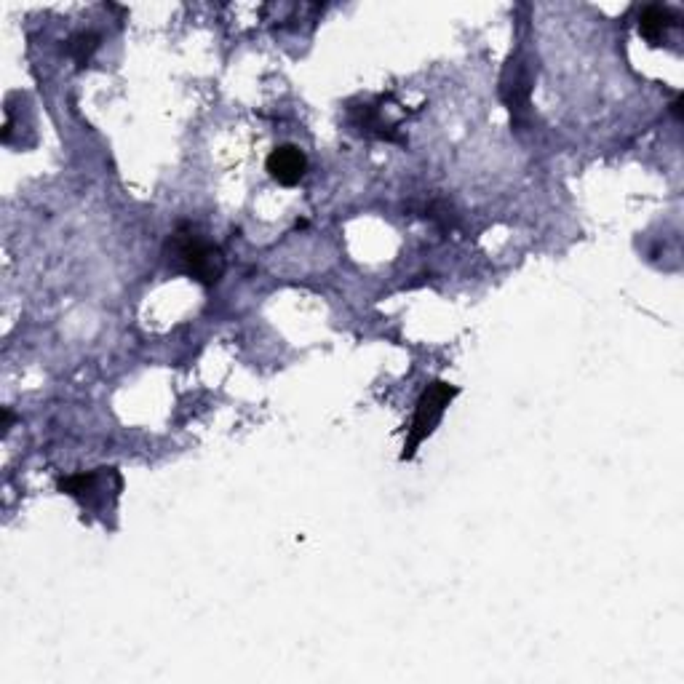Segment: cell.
Here are the masks:
<instances>
[{"label": "cell", "mask_w": 684, "mask_h": 684, "mask_svg": "<svg viewBox=\"0 0 684 684\" xmlns=\"http://www.w3.org/2000/svg\"><path fill=\"white\" fill-rule=\"evenodd\" d=\"M676 25H679V17L671 9H666V6H647L639 14V33L652 46H658L668 35V30H674Z\"/></svg>", "instance_id": "cell-4"}, {"label": "cell", "mask_w": 684, "mask_h": 684, "mask_svg": "<svg viewBox=\"0 0 684 684\" xmlns=\"http://www.w3.org/2000/svg\"><path fill=\"white\" fill-rule=\"evenodd\" d=\"M457 393L460 391H457L455 385L444 383V380H433L431 385H425V391L417 399L415 417H412V425H409V439L404 444L401 460H412L417 455L420 444L428 436H433V431L439 428L441 417H444V412H447V407L452 404Z\"/></svg>", "instance_id": "cell-2"}, {"label": "cell", "mask_w": 684, "mask_h": 684, "mask_svg": "<svg viewBox=\"0 0 684 684\" xmlns=\"http://www.w3.org/2000/svg\"><path fill=\"white\" fill-rule=\"evenodd\" d=\"M169 262H174L185 276L196 278L198 284L214 286L220 284L225 273V257L220 246L209 244L201 233L193 228L174 230L166 241Z\"/></svg>", "instance_id": "cell-1"}, {"label": "cell", "mask_w": 684, "mask_h": 684, "mask_svg": "<svg viewBox=\"0 0 684 684\" xmlns=\"http://www.w3.org/2000/svg\"><path fill=\"white\" fill-rule=\"evenodd\" d=\"M0 415H3V433H9L11 423H14V415H11V409L6 407L3 412H0Z\"/></svg>", "instance_id": "cell-6"}, {"label": "cell", "mask_w": 684, "mask_h": 684, "mask_svg": "<svg viewBox=\"0 0 684 684\" xmlns=\"http://www.w3.org/2000/svg\"><path fill=\"white\" fill-rule=\"evenodd\" d=\"M265 169H268V174L278 182V185L294 188V185H300L302 177L308 174V155H305V150L297 145H281L268 155Z\"/></svg>", "instance_id": "cell-3"}, {"label": "cell", "mask_w": 684, "mask_h": 684, "mask_svg": "<svg viewBox=\"0 0 684 684\" xmlns=\"http://www.w3.org/2000/svg\"><path fill=\"white\" fill-rule=\"evenodd\" d=\"M99 49V35L97 33H78L67 41V54L73 57L78 67H86L94 57V51Z\"/></svg>", "instance_id": "cell-5"}]
</instances>
